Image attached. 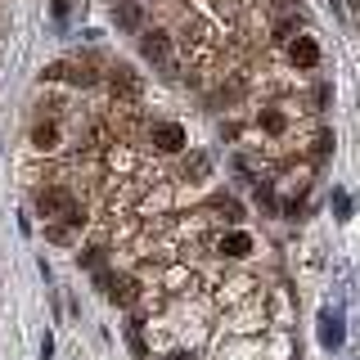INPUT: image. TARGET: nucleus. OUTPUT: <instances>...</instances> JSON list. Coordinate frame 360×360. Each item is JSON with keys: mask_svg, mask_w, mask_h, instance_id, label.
Masks as SVG:
<instances>
[{"mask_svg": "<svg viewBox=\"0 0 360 360\" xmlns=\"http://www.w3.org/2000/svg\"><path fill=\"white\" fill-rule=\"evenodd\" d=\"M112 22H117L122 32H140V22H144V0H122V5L112 9Z\"/></svg>", "mask_w": 360, "mask_h": 360, "instance_id": "nucleus-5", "label": "nucleus"}, {"mask_svg": "<svg viewBox=\"0 0 360 360\" xmlns=\"http://www.w3.org/2000/svg\"><path fill=\"white\" fill-rule=\"evenodd\" d=\"M32 144H37L41 153L59 149V127H54V122H37V127H32Z\"/></svg>", "mask_w": 360, "mask_h": 360, "instance_id": "nucleus-8", "label": "nucleus"}, {"mask_svg": "<svg viewBox=\"0 0 360 360\" xmlns=\"http://www.w3.org/2000/svg\"><path fill=\"white\" fill-rule=\"evenodd\" d=\"M149 140H153L158 153H180V149H185V127H176V122H158Z\"/></svg>", "mask_w": 360, "mask_h": 360, "instance_id": "nucleus-4", "label": "nucleus"}, {"mask_svg": "<svg viewBox=\"0 0 360 360\" xmlns=\"http://www.w3.org/2000/svg\"><path fill=\"white\" fill-rule=\"evenodd\" d=\"M54 18H68V0H54Z\"/></svg>", "mask_w": 360, "mask_h": 360, "instance_id": "nucleus-19", "label": "nucleus"}, {"mask_svg": "<svg viewBox=\"0 0 360 360\" xmlns=\"http://www.w3.org/2000/svg\"><path fill=\"white\" fill-rule=\"evenodd\" d=\"M59 217H63L68 225H72V230H82V225H86V207H77V202H68V207L59 212Z\"/></svg>", "mask_w": 360, "mask_h": 360, "instance_id": "nucleus-13", "label": "nucleus"}, {"mask_svg": "<svg viewBox=\"0 0 360 360\" xmlns=\"http://www.w3.org/2000/svg\"><path fill=\"white\" fill-rule=\"evenodd\" d=\"M207 167H212V162H207V153H189V158H185V176H194V180L207 176Z\"/></svg>", "mask_w": 360, "mask_h": 360, "instance_id": "nucleus-12", "label": "nucleus"}, {"mask_svg": "<svg viewBox=\"0 0 360 360\" xmlns=\"http://www.w3.org/2000/svg\"><path fill=\"white\" fill-rule=\"evenodd\" d=\"M329 149H333V135H329V131H324V135H320V140H315V158H329Z\"/></svg>", "mask_w": 360, "mask_h": 360, "instance_id": "nucleus-15", "label": "nucleus"}, {"mask_svg": "<svg viewBox=\"0 0 360 360\" xmlns=\"http://www.w3.org/2000/svg\"><path fill=\"white\" fill-rule=\"evenodd\" d=\"M217 207L225 212V221H234V225L243 221V202H239V198H230V194H217Z\"/></svg>", "mask_w": 360, "mask_h": 360, "instance_id": "nucleus-11", "label": "nucleus"}, {"mask_svg": "<svg viewBox=\"0 0 360 360\" xmlns=\"http://www.w3.org/2000/svg\"><path fill=\"white\" fill-rule=\"evenodd\" d=\"M108 86L117 90L122 99H135V95H140V82H135V72H131L127 63H117V68H112V72H108Z\"/></svg>", "mask_w": 360, "mask_h": 360, "instance_id": "nucleus-7", "label": "nucleus"}, {"mask_svg": "<svg viewBox=\"0 0 360 360\" xmlns=\"http://www.w3.org/2000/svg\"><path fill=\"white\" fill-rule=\"evenodd\" d=\"M221 252H225V257H234V262H239V257H248V252H252V234H243V230L225 234V239H221Z\"/></svg>", "mask_w": 360, "mask_h": 360, "instance_id": "nucleus-9", "label": "nucleus"}, {"mask_svg": "<svg viewBox=\"0 0 360 360\" xmlns=\"http://www.w3.org/2000/svg\"><path fill=\"white\" fill-rule=\"evenodd\" d=\"M262 127L266 131H279V127H284V117H279V112H262Z\"/></svg>", "mask_w": 360, "mask_h": 360, "instance_id": "nucleus-17", "label": "nucleus"}, {"mask_svg": "<svg viewBox=\"0 0 360 360\" xmlns=\"http://www.w3.org/2000/svg\"><path fill=\"white\" fill-rule=\"evenodd\" d=\"M68 202H72V198H68L63 189H45V194H37V207L45 212V217H54V212H63Z\"/></svg>", "mask_w": 360, "mask_h": 360, "instance_id": "nucleus-10", "label": "nucleus"}, {"mask_svg": "<svg viewBox=\"0 0 360 360\" xmlns=\"http://www.w3.org/2000/svg\"><path fill=\"white\" fill-rule=\"evenodd\" d=\"M45 234H50V243H72V225H50V230H45Z\"/></svg>", "mask_w": 360, "mask_h": 360, "instance_id": "nucleus-14", "label": "nucleus"}, {"mask_svg": "<svg viewBox=\"0 0 360 360\" xmlns=\"http://www.w3.org/2000/svg\"><path fill=\"white\" fill-rule=\"evenodd\" d=\"M320 342L329 347V352L342 347V315H338V311H324L320 315Z\"/></svg>", "mask_w": 360, "mask_h": 360, "instance_id": "nucleus-6", "label": "nucleus"}, {"mask_svg": "<svg viewBox=\"0 0 360 360\" xmlns=\"http://www.w3.org/2000/svg\"><path fill=\"white\" fill-rule=\"evenodd\" d=\"M172 50H176V45H172L167 32H144V37H140V54L149 63H172Z\"/></svg>", "mask_w": 360, "mask_h": 360, "instance_id": "nucleus-3", "label": "nucleus"}, {"mask_svg": "<svg viewBox=\"0 0 360 360\" xmlns=\"http://www.w3.org/2000/svg\"><path fill=\"white\" fill-rule=\"evenodd\" d=\"M95 284H99V292H104L108 302H117V307H131L135 288H140L131 275H117V270H95Z\"/></svg>", "mask_w": 360, "mask_h": 360, "instance_id": "nucleus-1", "label": "nucleus"}, {"mask_svg": "<svg viewBox=\"0 0 360 360\" xmlns=\"http://www.w3.org/2000/svg\"><path fill=\"white\" fill-rule=\"evenodd\" d=\"M82 266H90V270H99V248H86V252H82Z\"/></svg>", "mask_w": 360, "mask_h": 360, "instance_id": "nucleus-18", "label": "nucleus"}, {"mask_svg": "<svg viewBox=\"0 0 360 360\" xmlns=\"http://www.w3.org/2000/svg\"><path fill=\"white\" fill-rule=\"evenodd\" d=\"M333 212H338V217H347V212H352V202H347V194H342V189L333 194Z\"/></svg>", "mask_w": 360, "mask_h": 360, "instance_id": "nucleus-16", "label": "nucleus"}, {"mask_svg": "<svg viewBox=\"0 0 360 360\" xmlns=\"http://www.w3.org/2000/svg\"><path fill=\"white\" fill-rule=\"evenodd\" d=\"M356 5H360V0H356Z\"/></svg>", "mask_w": 360, "mask_h": 360, "instance_id": "nucleus-20", "label": "nucleus"}, {"mask_svg": "<svg viewBox=\"0 0 360 360\" xmlns=\"http://www.w3.org/2000/svg\"><path fill=\"white\" fill-rule=\"evenodd\" d=\"M288 63L302 68V72L320 68V45H315V37H292L288 41Z\"/></svg>", "mask_w": 360, "mask_h": 360, "instance_id": "nucleus-2", "label": "nucleus"}]
</instances>
